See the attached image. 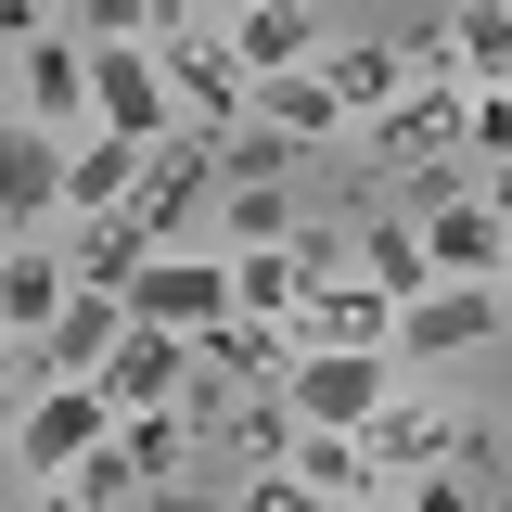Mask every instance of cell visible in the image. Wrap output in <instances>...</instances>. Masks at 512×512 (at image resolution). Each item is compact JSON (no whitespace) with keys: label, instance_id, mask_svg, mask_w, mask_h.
<instances>
[{"label":"cell","instance_id":"obj_1","mask_svg":"<svg viewBox=\"0 0 512 512\" xmlns=\"http://www.w3.org/2000/svg\"><path fill=\"white\" fill-rule=\"evenodd\" d=\"M154 64H167V103H180V128L192 141H244L256 128V77H244V52H231V13H192V0H167V39H154Z\"/></svg>","mask_w":512,"mask_h":512},{"label":"cell","instance_id":"obj_2","mask_svg":"<svg viewBox=\"0 0 512 512\" xmlns=\"http://www.w3.org/2000/svg\"><path fill=\"white\" fill-rule=\"evenodd\" d=\"M13 128H39V141H103V103H90V52H77V26H64V0H26L13 13Z\"/></svg>","mask_w":512,"mask_h":512},{"label":"cell","instance_id":"obj_3","mask_svg":"<svg viewBox=\"0 0 512 512\" xmlns=\"http://www.w3.org/2000/svg\"><path fill=\"white\" fill-rule=\"evenodd\" d=\"M116 397L103 384H52V397H26L13 410V487H64V474H90L103 448H116Z\"/></svg>","mask_w":512,"mask_h":512},{"label":"cell","instance_id":"obj_4","mask_svg":"<svg viewBox=\"0 0 512 512\" xmlns=\"http://www.w3.org/2000/svg\"><path fill=\"white\" fill-rule=\"evenodd\" d=\"M205 218H218V141H154V167H141V205H128V231L167 256V244H205Z\"/></svg>","mask_w":512,"mask_h":512},{"label":"cell","instance_id":"obj_5","mask_svg":"<svg viewBox=\"0 0 512 512\" xmlns=\"http://www.w3.org/2000/svg\"><path fill=\"white\" fill-rule=\"evenodd\" d=\"M128 308L154 320V333H192V346H205L218 320H244V282H231V256H218V244H167L154 269H141Z\"/></svg>","mask_w":512,"mask_h":512},{"label":"cell","instance_id":"obj_6","mask_svg":"<svg viewBox=\"0 0 512 512\" xmlns=\"http://www.w3.org/2000/svg\"><path fill=\"white\" fill-rule=\"evenodd\" d=\"M295 423L308 436H372L384 410H397V359H295Z\"/></svg>","mask_w":512,"mask_h":512},{"label":"cell","instance_id":"obj_7","mask_svg":"<svg viewBox=\"0 0 512 512\" xmlns=\"http://www.w3.org/2000/svg\"><path fill=\"white\" fill-rule=\"evenodd\" d=\"M333 26H346V13H308V0H231V52H244V77H308V64L333 52Z\"/></svg>","mask_w":512,"mask_h":512},{"label":"cell","instance_id":"obj_8","mask_svg":"<svg viewBox=\"0 0 512 512\" xmlns=\"http://www.w3.org/2000/svg\"><path fill=\"white\" fill-rule=\"evenodd\" d=\"M320 77H333V103H346V128H372V116H397L423 77L397 64V39H384V13L372 26H333V52H320Z\"/></svg>","mask_w":512,"mask_h":512},{"label":"cell","instance_id":"obj_9","mask_svg":"<svg viewBox=\"0 0 512 512\" xmlns=\"http://www.w3.org/2000/svg\"><path fill=\"white\" fill-rule=\"evenodd\" d=\"M512 333V295H474V282H436L423 308H397V359H474Z\"/></svg>","mask_w":512,"mask_h":512},{"label":"cell","instance_id":"obj_10","mask_svg":"<svg viewBox=\"0 0 512 512\" xmlns=\"http://www.w3.org/2000/svg\"><path fill=\"white\" fill-rule=\"evenodd\" d=\"M64 308H77V256H64V231H39V244L0 256V333H13V346H39Z\"/></svg>","mask_w":512,"mask_h":512},{"label":"cell","instance_id":"obj_11","mask_svg":"<svg viewBox=\"0 0 512 512\" xmlns=\"http://www.w3.org/2000/svg\"><path fill=\"white\" fill-rule=\"evenodd\" d=\"M64 141H39V128H0V218H13V244H39V231H64Z\"/></svg>","mask_w":512,"mask_h":512},{"label":"cell","instance_id":"obj_12","mask_svg":"<svg viewBox=\"0 0 512 512\" xmlns=\"http://www.w3.org/2000/svg\"><path fill=\"white\" fill-rule=\"evenodd\" d=\"M192 359H205V384H231V397H282L308 346H295V320H218Z\"/></svg>","mask_w":512,"mask_h":512},{"label":"cell","instance_id":"obj_13","mask_svg":"<svg viewBox=\"0 0 512 512\" xmlns=\"http://www.w3.org/2000/svg\"><path fill=\"white\" fill-rule=\"evenodd\" d=\"M295 346L308 359H397V308H384L372 282H320L308 320H295Z\"/></svg>","mask_w":512,"mask_h":512},{"label":"cell","instance_id":"obj_14","mask_svg":"<svg viewBox=\"0 0 512 512\" xmlns=\"http://www.w3.org/2000/svg\"><path fill=\"white\" fill-rule=\"evenodd\" d=\"M256 128L269 141H295V154H359V128H346V103H333V77H256Z\"/></svg>","mask_w":512,"mask_h":512},{"label":"cell","instance_id":"obj_15","mask_svg":"<svg viewBox=\"0 0 512 512\" xmlns=\"http://www.w3.org/2000/svg\"><path fill=\"white\" fill-rule=\"evenodd\" d=\"M218 256H269V244H308V205L295 180H218V218H205Z\"/></svg>","mask_w":512,"mask_h":512},{"label":"cell","instance_id":"obj_16","mask_svg":"<svg viewBox=\"0 0 512 512\" xmlns=\"http://www.w3.org/2000/svg\"><path fill=\"white\" fill-rule=\"evenodd\" d=\"M192 372H205V359H192V333H154V320H141L116 359H103V397H116V410H180Z\"/></svg>","mask_w":512,"mask_h":512},{"label":"cell","instance_id":"obj_17","mask_svg":"<svg viewBox=\"0 0 512 512\" xmlns=\"http://www.w3.org/2000/svg\"><path fill=\"white\" fill-rule=\"evenodd\" d=\"M295 487L333 500V512H397V474L372 461V436H308L295 448Z\"/></svg>","mask_w":512,"mask_h":512},{"label":"cell","instance_id":"obj_18","mask_svg":"<svg viewBox=\"0 0 512 512\" xmlns=\"http://www.w3.org/2000/svg\"><path fill=\"white\" fill-rule=\"evenodd\" d=\"M346 231H359V282H372L384 308H423V295H436V256H423V218H397V205H384V218H346Z\"/></svg>","mask_w":512,"mask_h":512},{"label":"cell","instance_id":"obj_19","mask_svg":"<svg viewBox=\"0 0 512 512\" xmlns=\"http://www.w3.org/2000/svg\"><path fill=\"white\" fill-rule=\"evenodd\" d=\"M448 77L461 90H512V0H461L448 13Z\"/></svg>","mask_w":512,"mask_h":512},{"label":"cell","instance_id":"obj_20","mask_svg":"<svg viewBox=\"0 0 512 512\" xmlns=\"http://www.w3.org/2000/svg\"><path fill=\"white\" fill-rule=\"evenodd\" d=\"M474 167H512V90H474V128H461Z\"/></svg>","mask_w":512,"mask_h":512},{"label":"cell","instance_id":"obj_21","mask_svg":"<svg viewBox=\"0 0 512 512\" xmlns=\"http://www.w3.org/2000/svg\"><path fill=\"white\" fill-rule=\"evenodd\" d=\"M231 512H333V500H308L295 474H256V487H244V500H231Z\"/></svg>","mask_w":512,"mask_h":512},{"label":"cell","instance_id":"obj_22","mask_svg":"<svg viewBox=\"0 0 512 512\" xmlns=\"http://www.w3.org/2000/svg\"><path fill=\"white\" fill-rule=\"evenodd\" d=\"M487 205H500V218H512V167H487Z\"/></svg>","mask_w":512,"mask_h":512},{"label":"cell","instance_id":"obj_23","mask_svg":"<svg viewBox=\"0 0 512 512\" xmlns=\"http://www.w3.org/2000/svg\"><path fill=\"white\" fill-rule=\"evenodd\" d=\"M500 487H512V448H500Z\"/></svg>","mask_w":512,"mask_h":512},{"label":"cell","instance_id":"obj_24","mask_svg":"<svg viewBox=\"0 0 512 512\" xmlns=\"http://www.w3.org/2000/svg\"><path fill=\"white\" fill-rule=\"evenodd\" d=\"M487 512H512V487H500V500H487Z\"/></svg>","mask_w":512,"mask_h":512}]
</instances>
